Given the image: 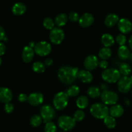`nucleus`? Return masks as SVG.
<instances>
[{
    "instance_id": "nucleus-16",
    "label": "nucleus",
    "mask_w": 132,
    "mask_h": 132,
    "mask_svg": "<svg viewBox=\"0 0 132 132\" xmlns=\"http://www.w3.org/2000/svg\"><path fill=\"white\" fill-rule=\"evenodd\" d=\"M34 50L29 46H24L22 52V59L24 63H30L32 61L34 56Z\"/></svg>"
},
{
    "instance_id": "nucleus-29",
    "label": "nucleus",
    "mask_w": 132,
    "mask_h": 132,
    "mask_svg": "<svg viewBox=\"0 0 132 132\" xmlns=\"http://www.w3.org/2000/svg\"><path fill=\"white\" fill-rule=\"evenodd\" d=\"M104 123L108 128H114L116 126V120L114 117L108 115L104 119Z\"/></svg>"
},
{
    "instance_id": "nucleus-27",
    "label": "nucleus",
    "mask_w": 132,
    "mask_h": 132,
    "mask_svg": "<svg viewBox=\"0 0 132 132\" xmlns=\"http://www.w3.org/2000/svg\"><path fill=\"white\" fill-rule=\"evenodd\" d=\"M87 94L90 97L93 98V99L99 97L101 95L100 89L97 86H91L87 90Z\"/></svg>"
},
{
    "instance_id": "nucleus-37",
    "label": "nucleus",
    "mask_w": 132,
    "mask_h": 132,
    "mask_svg": "<svg viewBox=\"0 0 132 132\" xmlns=\"http://www.w3.org/2000/svg\"><path fill=\"white\" fill-rule=\"evenodd\" d=\"M4 110H5L6 113H11L14 111V106L10 103H6V104H5V107H4Z\"/></svg>"
},
{
    "instance_id": "nucleus-48",
    "label": "nucleus",
    "mask_w": 132,
    "mask_h": 132,
    "mask_svg": "<svg viewBox=\"0 0 132 132\" xmlns=\"http://www.w3.org/2000/svg\"><path fill=\"white\" fill-rule=\"evenodd\" d=\"M61 132H67V131H61Z\"/></svg>"
},
{
    "instance_id": "nucleus-46",
    "label": "nucleus",
    "mask_w": 132,
    "mask_h": 132,
    "mask_svg": "<svg viewBox=\"0 0 132 132\" xmlns=\"http://www.w3.org/2000/svg\"><path fill=\"white\" fill-rule=\"evenodd\" d=\"M130 60H131V61L132 62V53H131V55H130Z\"/></svg>"
},
{
    "instance_id": "nucleus-41",
    "label": "nucleus",
    "mask_w": 132,
    "mask_h": 132,
    "mask_svg": "<svg viewBox=\"0 0 132 132\" xmlns=\"http://www.w3.org/2000/svg\"><path fill=\"white\" fill-rule=\"evenodd\" d=\"M6 46L3 43H0V56L3 55L5 53Z\"/></svg>"
},
{
    "instance_id": "nucleus-2",
    "label": "nucleus",
    "mask_w": 132,
    "mask_h": 132,
    "mask_svg": "<svg viewBox=\"0 0 132 132\" xmlns=\"http://www.w3.org/2000/svg\"><path fill=\"white\" fill-rule=\"evenodd\" d=\"M90 113L95 118L104 119L109 115V109L103 103H95L90 108Z\"/></svg>"
},
{
    "instance_id": "nucleus-30",
    "label": "nucleus",
    "mask_w": 132,
    "mask_h": 132,
    "mask_svg": "<svg viewBox=\"0 0 132 132\" xmlns=\"http://www.w3.org/2000/svg\"><path fill=\"white\" fill-rule=\"evenodd\" d=\"M43 121L41 116L39 115H34L32 116L30 120V123L33 127H37L40 126L42 123V121Z\"/></svg>"
},
{
    "instance_id": "nucleus-34",
    "label": "nucleus",
    "mask_w": 132,
    "mask_h": 132,
    "mask_svg": "<svg viewBox=\"0 0 132 132\" xmlns=\"http://www.w3.org/2000/svg\"><path fill=\"white\" fill-rule=\"evenodd\" d=\"M56 125L54 122L50 121L46 123L45 126V132H56Z\"/></svg>"
},
{
    "instance_id": "nucleus-10",
    "label": "nucleus",
    "mask_w": 132,
    "mask_h": 132,
    "mask_svg": "<svg viewBox=\"0 0 132 132\" xmlns=\"http://www.w3.org/2000/svg\"><path fill=\"white\" fill-rule=\"evenodd\" d=\"M118 89L120 92L126 94L131 90L132 87V76H123L118 81Z\"/></svg>"
},
{
    "instance_id": "nucleus-26",
    "label": "nucleus",
    "mask_w": 132,
    "mask_h": 132,
    "mask_svg": "<svg viewBox=\"0 0 132 132\" xmlns=\"http://www.w3.org/2000/svg\"><path fill=\"white\" fill-rule=\"evenodd\" d=\"M119 70L121 74L124 76H128L131 72V68L130 64L127 63H122L119 66Z\"/></svg>"
},
{
    "instance_id": "nucleus-45",
    "label": "nucleus",
    "mask_w": 132,
    "mask_h": 132,
    "mask_svg": "<svg viewBox=\"0 0 132 132\" xmlns=\"http://www.w3.org/2000/svg\"><path fill=\"white\" fill-rule=\"evenodd\" d=\"M107 87H108V86H107V85H104V84H103V85H101V89H103V90H104V91L108 90V88Z\"/></svg>"
},
{
    "instance_id": "nucleus-47",
    "label": "nucleus",
    "mask_w": 132,
    "mask_h": 132,
    "mask_svg": "<svg viewBox=\"0 0 132 132\" xmlns=\"http://www.w3.org/2000/svg\"><path fill=\"white\" fill-rule=\"evenodd\" d=\"M1 63H2V60H1V59L0 58V65L1 64Z\"/></svg>"
},
{
    "instance_id": "nucleus-1",
    "label": "nucleus",
    "mask_w": 132,
    "mask_h": 132,
    "mask_svg": "<svg viewBox=\"0 0 132 132\" xmlns=\"http://www.w3.org/2000/svg\"><path fill=\"white\" fill-rule=\"evenodd\" d=\"M79 71L78 68L76 67L64 66L58 70V78L59 81L64 85H71L78 78Z\"/></svg>"
},
{
    "instance_id": "nucleus-25",
    "label": "nucleus",
    "mask_w": 132,
    "mask_h": 132,
    "mask_svg": "<svg viewBox=\"0 0 132 132\" xmlns=\"http://www.w3.org/2000/svg\"><path fill=\"white\" fill-rule=\"evenodd\" d=\"M89 103L88 99L87 97L85 96V95H81V96L77 98V101H76V104L78 108L80 109H85L88 106Z\"/></svg>"
},
{
    "instance_id": "nucleus-7",
    "label": "nucleus",
    "mask_w": 132,
    "mask_h": 132,
    "mask_svg": "<svg viewBox=\"0 0 132 132\" xmlns=\"http://www.w3.org/2000/svg\"><path fill=\"white\" fill-rule=\"evenodd\" d=\"M34 52L39 56H46L49 55L52 51V46L50 43L46 41H40L35 45Z\"/></svg>"
},
{
    "instance_id": "nucleus-43",
    "label": "nucleus",
    "mask_w": 132,
    "mask_h": 132,
    "mask_svg": "<svg viewBox=\"0 0 132 132\" xmlns=\"http://www.w3.org/2000/svg\"><path fill=\"white\" fill-rule=\"evenodd\" d=\"M128 43H129V46H130V48L132 50V36L130 37V39H129Z\"/></svg>"
},
{
    "instance_id": "nucleus-9",
    "label": "nucleus",
    "mask_w": 132,
    "mask_h": 132,
    "mask_svg": "<svg viewBox=\"0 0 132 132\" xmlns=\"http://www.w3.org/2000/svg\"><path fill=\"white\" fill-rule=\"evenodd\" d=\"M41 116L45 123L50 122L55 117L54 108L50 105H45L41 109Z\"/></svg>"
},
{
    "instance_id": "nucleus-19",
    "label": "nucleus",
    "mask_w": 132,
    "mask_h": 132,
    "mask_svg": "<svg viewBox=\"0 0 132 132\" xmlns=\"http://www.w3.org/2000/svg\"><path fill=\"white\" fill-rule=\"evenodd\" d=\"M117 54H118L119 59L122 61L127 60L128 58H130V55H131L130 49L125 45V46H121L119 48Z\"/></svg>"
},
{
    "instance_id": "nucleus-24",
    "label": "nucleus",
    "mask_w": 132,
    "mask_h": 132,
    "mask_svg": "<svg viewBox=\"0 0 132 132\" xmlns=\"http://www.w3.org/2000/svg\"><path fill=\"white\" fill-rule=\"evenodd\" d=\"M112 52L110 48H102L99 52V57L102 60H106L112 56Z\"/></svg>"
},
{
    "instance_id": "nucleus-28",
    "label": "nucleus",
    "mask_w": 132,
    "mask_h": 132,
    "mask_svg": "<svg viewBox=\"0 0 132 132\" xmlns=\"http://www.w3.org/2000/svg\"><path fill=\"white\" fill-rule=\"evenodd\" d=\"M46 69V65L39 61L35 62L32 64V70L36 73H43Z\"/></svg>"
},
{
    "instance_id": "nucleus-33",
    "label": "nucleus",
    "mask_w": 132,
    "mask_h": 132,
    "mask_svg": "<svg viewBox=\"0 0 132 132\" xmlns=\"http://www.w3.org/2000/svg\"><path fill=\"white\" fill-rule=\"evenodd\" d=\"M85 117V112L82 110H77L75 112L74 114H73V118L77 122H80V121H82L84 119Z\"/></svg>"
},
{
    "instance_id": "nucleus-11",
    "label": "nucleus",
    "mask_w": 132,
    "mask_h": 132,
    "mask_svg": "<svg viewBox=\"0 0 132 132\" xmlns=\"http://www.w3.org/2000/svg\"><path fill=\"white\" fill-rule=\"evenodd\" d=\"M99 59L95 55H90L86 57L84 61V67L86 70L92 71L95 70L99 65Z\"/></svg>"
},
{
    "instance_id": "nucleus-35",
    "label": "nucleus",
    "mask_w": 132,
    "mask_h": 132,
    "mask_svg": "<svg viewBox=\"0 0 132 132\" xmlns=\"http://www.w3.org/2000/svg\"><path fill=\"white\" fill-rule=\"evenodd\" d=\"M116 41L121 46H125L126 43V37L124 34H119L116 37Z\"/></svg>"
},
{
    "instance_id": "nucleus-31",
    "label": "nucleus",
    "mask_w": 132,
    "mask_h": 132,
    "mask_svg": "<svg viewBox=\"0 0 132 132\" xmlns=\"http://www.w3.org/2000/svg\"><path fill=\"white\" fill-rule=\"evenodd\" d=\"M79 88L77 86H76V85L71 86L67 91V94L68 95V97H76L79 94Z\"/></svg>"
},
{
    "instance_id": "nucleus-13",
    "label": "nucleus",
    "mask_w": 132,
    "mask_h": 132,
    "mask_svg": "<svg viewBox=\"0 0 132 132\" xmlns=\"http://www.w3.org/2000/svg\"><path fill=\"white\" fill-rule=\"evenodd\" d=\"M118 28L122 34H128L132 30V23L129 19L122 18L119 21Z\"/></svg>"
},
{
    "instance_id": "nucleus-36",
    "label": "nucleus",
    "mask_w": 132,
    "mask_h": 132,
    "mask_svg": "<svg viewBox=\"0 0 132 132\" xmlns=\"http://www.w3.org/2000/svg\"><path fill=\"white\" fill-rule=\"evenodd\" d=\"M80 18L79 16V14L77 13L74 12H71L70 14H69V19L72 22H77L79 21Z\"/></svg>"
},
{
    "instance_id": "nucleus-15",
    "label": "nucleus",
    "mask_w": 132,
    "mask_h": 132,
    "mask_svg": "<svg viewBox=\"0 0 132 132\" xmlns=\"http://www.w3.org/2000/svg\"><path fill=\"white\" fill-rule=\"evenodd\" d=\"M94 21V18L90 13H85L80 18L79 23L83 28H86L92 24Z\"/></svg>"
},
{
    "instance_id": "nucleus-23",
    "label": "nucleus",
    "mask_w": 132,
    "mask_h": 132,
    "mask_svg": "<svg viewBox=\"0 0 132 132\" xmlns=\"http://www.w3.org/2000/svg\"><path fill=\"white\" fill-rule=\"evenodd\" d=\"M67 21H68V17L67 14L64 13L59 14L55 19V24L59 27L65 25Z\"/></svg>"
},
{
    "instance_id": "nucleus-8",
    "label": "nucleus",
    "mask_w": 132,
    "mask_h": 132,
    "mask_svg": "<svg viewBox=\"0 0 132 132\" xmlns=\"http://www.w3.org/2000/svg\"><path fill=\"white\" fill-rule=\"evenodd\" d=\"M49 38L51 42L54 45L61 43L64 39V33L63 30L59 27H54L50 30Z\"/></svg>"
},
{
    "instance_id": "nucleus-20",
    "label": "nucleus",
    "mask_w": 132,
    "mask_h": 132,
    "mask_svg": "<svg viewBox=\"0 0 132 132\" xmlns=\"http://www.w3.org/2000/svg\"><path fill=\"white\" fill-rule=\"evenodd\" d=\"M119 21V17L116 14H110L107 15L104 19V24L108 27H113L116 24H118Z\"/></svg>"
},
{
    "instance_id": "nucleus-39",
    "label": "nucleus",
    "mask_w": 132,
    "mask_h": 132,
    "mask_svg": "<svg viewBox=\"0 0 132 132\" xmlns=\"http://www.w3.org/2000/svg\"><path fill=\"white\" fill-rule=\"evenodd\" d=\"M99 65L103 69H107L108 66V63L106 60H102L101 61L99 62Z\"/></svg>"
},
{
    "instance_id": "nucleus-12",
    "label": "nucleus",
    "mask_w": 132,
    "mask_h": 132,
    "mask_svg": "<svg viewBox=\"0 0 132 132\" xmlns=\"http://www.w3.org/2000/svg\"><path fill=\"white\" fill-rule=\"evenodd\" d=\"M13 98L12 92L6 87H0V102L6 104L10 103Z\"/></svg>"
},
{
    "instance_id": "nucleus-42",
    "label": "nucleus",
    "mask_w": 132,
    "mask_h": 132,
    "mask_svg": "<svg viewBox=\"0 0 132 132\" xmlns=\"http://www.w3.org/2000/svg\"><path fill=\"white\" fill-rule=\"evenodd\" d=\"M52 63H53V60L52 59H50V58L46 59L45 61V64L46 66H47V67H50V66H51L52 64Z\"/></svg>"
},
{
    "instance_id": "nucleus-38",
    "label": "nucleus",
    "mask_w": 132,
    "mask_h": 132,
    "mask_svg": "<svg viewBox=\"0 0 132 132\" xmlns=\"http://www.w3.org/2000/svg\"><path fill=\"white\" fill-rule=\"evenodd\" d=\"M28 96H27L26 94H19V96H18V100L20 102H21V103H24V102L28 101Z\"/></svg>"
},
{
    "instance_id": "nucleus-40",
    "label": "nucleus",
    "mask_w": 132,
    "mask_h": 132,
    "mask_svg": "<svg viewBox=\"0 0 132 132\" xmlns=\"http://www.w3.org/2000/svg\"><path fill=\"white\" fill-rule=\"evenodd\" d=\"M5 37H6V34H5V29L0 26V41H4Z\"/></svg>"
},
{
    "instance_id": "nucleus-5",
    "label": "nucleus",
    "mask_w": 132,
    "mask_h": 132,
    "mask_svg": "<svg viewBox=\"0 0 132 132\" xmlns=\"http://www.w3.org/2000/svg\"><path fill=\"white\" fill-rule=\"evenodd\" d=\"M76 122L73 117L68 116H61L57 120L58 126L64 131H70L73 129L76 125Z\"/></svg>"
},
{
    "instance_id": "nucleus-6",
    "label": "nucleus",
    "mask_w": 132,
    "mask_h": 132,
    "mask_svg": "<svg viewBox=\"0 0 132 132\" xmlns=\"http://www.w3.org/2000/svg\"><path fill=\"white\" fill-rule=\"evenodd\" d=\"M101 99L103 104L106 105H114L118 101L119 97L116 92L107 90L103 92Z\"/></svg>"
},
{
    "instance_id": "nucleus-3",
    "label": "nucleus",
    "mask_w": 132,
    "mask_h": 132,
    "mask_svg": "<svg viewBox=\"0 0 132 132\" xmlns=\"http://www.w3.org/2000/svg\"><path fill=\"white\" fill-rule=\"evenodd\" d=\"M68 103V95L67 92H60L54 96L53 99V104L54 107L57 110H63L67 107Z\"/></svg>"
},
{
    "instance_id": "nucleus-32",
    "label": "nucleus",
    "mask_w": 132,
    "mask_h": 132,
    "mask_svg": "<svg viewBox=\"0 0 132 132\" xmlns=\"http://www.w3.org/2000/svg\"><path fill=\"white\" fill-rule=\"evenodd\" d=\"M44 27L46 28L47 30H52L54 28V25H55V21H53V19L50 18H46L43 20V22Z\"/></svg>"
},
{
    "instance_id": "nucleus-14",
    "label": "nucleus",
    "mask_w": 132,
    "mask_h": 132,
    "mask_svg": "<svg viewBox=\"0 0 132 132\" xmlns=\"http://www.w3.org/2000/svg\"><path fill=\"white\" fill-rule=\"evenodd\" d=\"M44 97L42 94L39 92L32 93L28 96V102L30 105L36 106L42 104L43 102Z\"/></svg>"
},
{
    "instance_id": "nucleus-21",
    "label": "nucleus",
    "mask_w": 132,
    "mask_h": 132,
    "mask_svg": "<svg viewBox=\"0 0 132 132\" xmlns=\"http://www.w3.org/2000/svg\"><path fill=\"white\" fill-rule=\"evenodd\" d=\"M101 42L104 47L110 48L114 44L115 40L113 36L110 34H104L101 37Z\"/></svg>"
},
{
    "instance_id": "nucleus-4",
    "label": "nucleus",
    "mask_w": 132,
    "mask_h": 132,
    "mask_svg": "<svg viewBox=\"0 0 132 132\" xmlns=\"http://www.w3.org/2000/svg\"><path fill=\"white\" fill-rule=\"evenodd\" d=\"M121 73L119 70L116 68L106 69L102 73V78L104 81L109 83H114L121 79Z\"/></svg>"
},
{
    "instance_id": "nucleus-18",
    "label": "nucleus",
    "mask_w": 132,
    "mask_h": 132,
    "mask_svg": "<svg viewBox=\"0 0 132 132\" xmlns=\"http://www.w3.org/2000/svg\"><path fill=\"white\" fill-rule=\"evenodd\" d=\"M124 113V108L119 104H114L109 110V114L114 118L121 117Z\"/></svg>"
},
{
    "instance_id": "nucleus-22",
    "label": "nucleus",
    "mask_w": 132,
    "mask_h": 132,
    "mask_svg": "<svg viewBox=\"0 0 132 132\" xmlns=\"http://www.w3.org/2000/svg\"><path fill=\"white\" fill-rule=\"evenodd\" d=\"M26 6L22 3H17L14 4V6H12V10L13 14H15L16 15H23L24 12H26Z\"/></svg>"
},
{
    "instance_id": "nucleus-44",
    "label": "nucleus",
    "mask_w": 132,
    "mask_h": 132,
    "mask_svg": "<svg viewBox=\"0 0 132 132\" xmlns=\"http://www.w3.org/2000/svg\"><path fill=\"white\" fill-rule=\"evenodd\" d=\"M35 45H36V43H35L34 42H33V41H32V42L29 43V45H28V46H29L30 47L32 48H34Z\"/></svg>"
},
{
    "instance_id": "nucleus-17",
    "label": "nucleus",
    "mask_w": 132,
    "mask_h": 132,
    "mask_svg": "<svg viewBox=\"0 0 132 132\" xmlns=\"http://www.w3.org/2000/svg\"><path fill=\"white\" fill-rule=\"evenodd\" d=\"M78 78L84 83H90L93 80V76L90 71L82 70L79 71Z\"/></svg>"
}]
</instances>
